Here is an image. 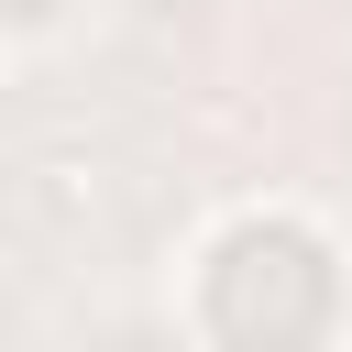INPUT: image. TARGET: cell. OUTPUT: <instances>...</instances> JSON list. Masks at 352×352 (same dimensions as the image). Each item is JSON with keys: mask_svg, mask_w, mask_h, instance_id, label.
I'll list each match as a JSON object with an SVG mask.
<instances>
[{"mask_svg": "<svg viewBox=\"0 0 352 352\" xmlns=\"http://www.w3.org/2000/svg\"><path fill=\"white\" fill-rule=\"evenodd\" d=\"M330 319V264L308 231H231L209 264V330L231 352H308Z\"/></svg>", "mask_w": 352, "mask_h": 352, "instance_id": "1", "label": "cell"}]
</instances>
